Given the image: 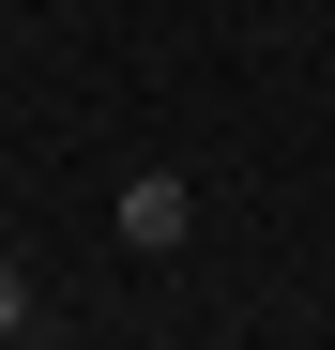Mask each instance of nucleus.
<instances>
[{
  "mask_svg": "<svg viewBox=\"0 0 335 350\" xmlns=\"http://www.w3.org/2000/svg\"><path fill=\"white\" fill-rule=\"evenodd\" d=\"M183 228H198V183H183V167H137V183H122V244L137 259H183Z\"/></svg>",
  "mask_w": 335,
  "mask_h": 350,
  "instance_id": "1",
  "label": "nucleus"
},
{
  "mask_svg": "<svg viewBox=\"0 0 335 350\" xmlns=\"http://www.w3.org/2000/svg\"><path fill=\"white\" fill-rule=\"evenodd\" d=\"M31 320H46V289H31L16 259H0V335H31Z\"/></svg>",
  "mask_w": 335,
  "mask_h": 350,
  "instance_id": "2",
  "label": "nucleus"
}]
</instances>
